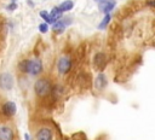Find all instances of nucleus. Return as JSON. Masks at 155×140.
I'll return each mask as SVG.
<instances>
[{
	"label": "nucleus",
	"mask_w": 155,
	"mask_h": 140,
	"mask_svg": "<svg viewBox=\"0 0 155 140\" xmlns=\"http://www.w3.org/2000/svg\"><path fill=\"white\" fill-rule=\"evenodd\" d=\"M13 87V77L8 72H4L0 75V88L5 91H10Z\"/></svg>",
	"instance_id": "7ed1b4c3"
},
{
	"label": "nucleus",
	"mask_w": 155,
	"mask_h": 140,
	"mask_svg": "<svg viewBox=\"0 0 155 140\" xmlns=\"http://www.w3.org/2000/svg\"><path fill=\"white\" fill-rule=\"evenodd\" d=\"M25 140H30V136L28 134H25Z\"/></svg>",
	"instance_id": "6ab92c4d"
},
{
	"label": "nucleus",
	"mask_w": 155,
	"mask_h": 140,
	"mask_svg": "<svg viewBox=\"0 0 155 140\" xmlns=\"http://www.w3.org/2000/svg\"><path fill=\"white\" fill-rule=\"evenodd\" d=\"M105 63H107V60H105L104 53H97V54L94 56V65H96L97 69L102 70V69L104 68Z\"/></svg>",
	"instance_id": "9d476101"
},
{
	"label": "nucleus",
	"mask_w": 155,
	"mask_h": 140,
	"mask_svg": "<svg viewBox=\"0 0 155 140\" xmlns=\"http://www.w3.org/2000/svg\"><path fill=\"white\" fill-rule=\"evenodd\" d=\"M39 30H40L41 33H46V31H47V23H41V24L39 25Z\"/></svg>",
	"instance_id": "dca6fc26"
},
{
	"label": "nucleus",
	"mask_w": 155,
	"mask_h": 140,
	"mask_svg": "<svg viewBox=\"0 0 155 140\" xmlns=\"http://www.w3.org/2000/svg\"><path fill=\"white\" fill-rule=\"evenodd\" d=\"M41 70H42L41 60H39V59H31V60H28V68H27V72H28V74L38 75Z\"/></svg>",
	"instance_id": "20e7f679"
},
{
	"label": "nucleus",
	"mask_w": 155,
	"mask_h": 140,
	"mask_svg": "<svg viewBox=\"0 0 155 140\" xmlns=\"http://www.w3.org/2000/svg\"><path fill=\"white\" fill-rule=\"evenodd\" d=\"M13 139H15V134L10 127L7 126L0 127V140H13Z\"/></svg>",
	"instance_id": "0eeeda50"
},
{
	"label": "nucleus",
	"mask_w": 155,
	"mask_h": 140,
	"mask_svg": "<svg viewBox=\"0 0 155 140\" xmlns=\"http://www.w3.org/2000/svg\"><path fill=\"white\" fill-rule=\"evenodd\" d=\"M64 28H65V24H64L62 21H58L57 23H54V24H53L52 30H53L56 34H61V33H63V31H64Z\"/></svg>",
	"instance_id": "f8f14e48"
},
{
	"label": "nucleus",
	"mask_w": 155,
	"mask_h": 140,
	"mask_svg": "<svg viewBox=\"0 0 155 140\" xmlns=\"http://www.w3.org/2000/svg\"><path fill=\"white\" fill-rule=\"evenodd\" d=\"M148 5L155 7V0H148Z\"/></svg>",
	"instance_id": "f3484780"
},
{
	"label": "nucleus",
	"mask_w": 155,
	"mask_h": 140,
	"mask_svg": "<svg viewBox=\"0 0 155 140\" xmlns=\"http://www.w3.org/2000/svg\"><path fill=\"white\" fill-rule=\"evenodd\" d=\"M71 8H73V1H70V0L64 1V2H62V4L58 6V10H59L61 12L69 11V10H71Z\"/></svg>",
	"instance_id": "ddd939ff"
},
{
	"label": "nucleus",
	"mask_w": 155,
	"mask_h": 140,
	"mask_svg": "<svg viewBox=\"0 0 155 140\" xmlns=\"http://www.w3.org/2000/svg\"><path fill=\"white\" fill-rule=\"evenodd\" d=\"M18 68L22 72H27V68H28V59H24L22 60L19 64H18Z\"/></svg>",
	"instance_id": "2eb2a0df"
},
{
	"label": "nucleus",
	"mask_w": 155,
	"mask_h": 140,
	"mask_svg": "<svg viewBox=\"0 0 155 140\" xmlns=\"http://www.w3.org/2000/svg\"><path fill=\"white\" fill-rule=\"evenodd\" d=\"M34 89L39 97H45L51 91V83L47 78H39L34 84Z\"/></svg>",
	"instance_id": "f257e3e1"
},
{
	"label": "nucleus",
	"mask_w": 155,
	"mask_h": 140,
	"mask_svg": "<svg viewBox=\"0 0 155 140\" xmlns=\"http://www.w3.org/2000/svg\"><path fill=\"white\" fill-rule=\"evenodd\" d=\"M114 6H115V0H102L98 2L99 10L105 14H108V12H110L114 8Z\"/></svg>",
	"instance_id": "423d86ee"
},
{
	"label": "nucleus",
	"mask_w": 155,
	"mask_h": 140,
	"mask_svg": "<svg viewBox=\"0 0 155 140\" xmlns=\"http://www.w3.org/2000/svg\"><path fill=\"white\" fill-rule=\"evenodd\" d=\"M96 1H98V2H99V1H102V0H96Z\"/></svg>",
	"instance_id": "aec40b11"
},
{
	"label": "nucleus",
	"mask_w": 155,
	"mask_h": 140,
	"mask_svg": "<svg viewBox=\"0 0 155 140\" xmlns=\"http://www.w3.org/2000/svg\"><path fill=\"white\" fill-rule=\"evenodd\" d=\"M36 140H52L53 138V133L50 128H41L38 133H36Z\"/></svg>",
	"instance_id": "6e6552de"
},
{
	"label": "nucleus",
	"mask_w": 155,
	"mask_h": 140,
	"mask_svg": "<svg viewBox=\"0 0 155 140\" xmlns=\"http://www.w3.org/2000/svg\"><path fill=\"white\" fill-rule=\"evenodd\" d=\"M107 83H108V81H107V77H105V75H104V74H99V75L96 77L94 86H96V88H97V89H99V91H101V89L105 88Z\"/></svg>",
	"instance_id": "9b49d317"
},
{
	"label": "nucleus",
	"mask_w": 155,
	"mask_h": 140,
	"mask_svg": "<svg viewBox=\"0 0 155 140\" xmlns=\"http://www.w3.org/2000/svg\"><path fill=\"white\" fill-rule=\"evenodd\" d=\"M7 8H8V10H13V8H16V4H12V5H11V6H8Z\"/></svg>",
	"instance_id": "a211bd4d"
},
{
	"label": "nucleus",
	"mask_w": 155,
	"mask_h": 140,
	"mask_svg": "<svg viewBox=\"0 0 155 140\" xmlns=\"http://www.w3.org/2000/svg\"><path fill=\"white\" fill-rule=\"evenodd\" d=\"M16 104L13 101H6L4 105H2V112L6 115V116H13L16 113Z\"/></svg>",
	"instance_id": "1a4fd4ad"
},
{
	"label": "nucleus",
	"mask_w": 155,
	"mask_h": 140,
	"mask_svg": "<svg viewBox=\"0 0 155 140\" xmlns=\"http://www.w3.org/2000/svg\"><path fill=\"white\" fill-rule=\"evenodd\" d=\"M61 11L58 10V7H53V10L51 11V13L48 14L46 11H41L40 12V16L45 19V22L47 23V24H54V23H57L58 22V19L61 18Z\"/></svg>",
	"instance_id": "f03ea898"
},
{
	"label": "nucleus",
	"mask_w": 155,
	"mask_h": 140,
	"mask_svg": "<svg viewBox=\"0 0 155 140\" xmlns=\"http://www.w3.org/2000/svg\"><path fill=\"white\" fill-rule=\"evenodd\" d=\"M70 66H71V62L68 57H62L58 60V70L61 74H67L70 70Z\"/></svg>",
	"instance_id": "39448f33"
},
{
	"label": "nucleus",
	"mask_w": 155,
	"mask_h": 140,
	"mask_svg": "<svg viewBox=\"0 0 155 140\" xmlns=\"http://www.w3.org/2000/svg\"><path fill=\"white\" fill-rule=\"evenodd\" d=\"M109 21H110V16L109 14H105V17L103 18V21H102V23L98 25V28L99 29H104L107 25H108V23H109Z\"/></svg>",
	"instance_id": "4468645a"
}]
</instances>
